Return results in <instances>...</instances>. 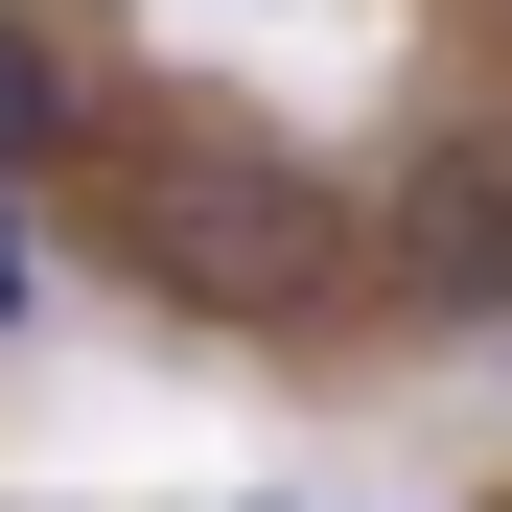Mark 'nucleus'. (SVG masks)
<instances>
[{
  "label": "nucleus",
  "mask_w": 512,
  "mask_h": 512,
  "mask_svg": "<svg viewBox=\"0 0 512 512\" xmlns=\"http://www.w3.org/2000/svg\"><path fill=\"white\" fill-rule=\"evenodd\" d=\"M140 256H163V303H210V326H280V303H326V187L303 163H233V140H187L140 187Z\"/></svg>",
  "instance_id": "1"
},
{
  "label": "nucleus",
  "mask_w": 512,
  "mask_h": 512,
  "mask_svg": "<svg viewBox=\"0 0 512 512\" xmlns=\"http://www.w3.org/2000/svg\"><path fill=\"white\" fill-rule=\"evenodd\" d=\"M396 280L419 303H512V117H466V140L396 163Z\"/></svg>",
  "instance_id": "2"
},
{
  "label": "nucleus",
  "mask_w": 512,
  "mask_h": 512,
  "mask_svg": "<svg viewBox=\"0 0 512 512\" xmlns=\"http://www.w3.org/2000/svg\"><path fill=\"white\" fill-rule=\"evenodd\" d=\"M47 140H70V70H47L24 24H0V187H24V163H47Z\"/></svg>",
  "instance_id": "3"
},
{
  "label": "nucleus",
  "mask_w": 512,
  "mask_h": 512,
  "mask_svg": "<svg viewBox=\"0 0 512 512\" xmlns=\"http://www.w3.org/2000/svg\"><path fill=\"white\" fill-rule=\"evenodd\" d=\"M47 303V233H24V187H0V326H24Z\"/></svg>",
  "instance_id": "4"
},
{
  "label": "nucleus",
  "mask_w": 512,
  "mask_h": 512,
  "mask_svg": "<svg viewBox=\"0 0 512 512\" xmlns=\"http://www.w3.org/2000/svg\"><path fill=\"white\" fill-rule=\"evenodd\" d=\"M256 512H280V489H256Z\"/></svg>",
  "instance_id": "5"
}]
</instances>
